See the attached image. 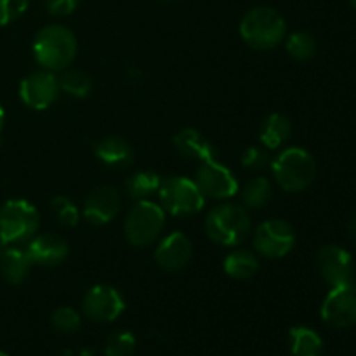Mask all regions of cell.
<instances>
[{
    "label": "cell",
    "mask_w": 356,
    "mask_h": 356,
    "mask_svg": "<svg viewBox=\"0 0 356 356\" xmlns=\"http://www.w3.org/2000/svg\"><path fill=\"white\" fill-rule=\"evenodd\" d=\"M162 177L153 170H138L125 181V191L136 202L148 200L152 195L159 193Z\"/></svg>",
    "instance_id": "22"
},
{
    "label": "cell",
    "mask_w": 356,
    "mask_h": 356,
    "mask_svg": "<svg viewBox=\"0 0 356 356\" xmlns=\"http://www.w3.org/2000/svg\"><path fill=\"white\" fill-rule=\"evenodd\" d=\"M31 266L33 264H31L26 250L21 247H7L0 256V273L7 284H23L30 275Z\"/></svg>",
    "instance_id": "19"
},
{
    "label": "cell",
    "mask_w": 356,
    "mask_h": 356,
    "mask_svg": "<svg viewBox=\"0 0 356 356\" xmlns=\"http://www.w3.org/2000/svg\"><path fill=\"white\" fill-rule=\"evenodd\" d=\"M28 9V0H0V26L19 19Z\"/></svg>",
    "instance_id": "31"
},
{
    "label": "cell",
    "mask_w": 356,
    "mask_h": 356,
    "mask_svg": "<svg viewBox=\"0 0 356 356\" xmlns=\"http://www.w3.org/2000/svg\"><path fill=\"white\" fill-rule=\"evenodd\" d=\"M351 6H353L355 9H356V0H351Z\"/></svg>",
    "instance_id": "37"
},
{
    "label": "cell",
    "mask_w": 356,
    "mask_h": 356,
    "mask_svg": "<svg viewBox=\"0 0 356 356\" xmlns=\"http://www.w3.org/2000/svg\"><path fill=\"white\" fill-rule=\"evenodd\" d=\"M160 2H167V3H170V2H177V0H160Z\"/></svg>",
    "instance_id": "36"
},
{
    "label": "cell",
    "mask_w": 356,
    "mask_h": 356,
    "mask_svg": "<svg viewBox=\"0 0 356 356\" xmlns=\"http://www.w3.org/2000/svg\"><path fill=\"white\" fill-rule=\"evenodd\" d=\"M0 356H9V355H6V353H3V351H0Z\"/></svg>",
    "instance_id": "38"
},
{
    "label": "cell",
    "mask_w": 356,
    "mask_h": 356,
    "mask_svg": "<svg viewBox=\"0 0 356 356\" xmlns=\"http://www.w3.org/2000/svg\"><path fill=\"white\" fill-rule=\"evenodd\" d=\"M316 264L323 280L330 287L353 282V257L339 245H323L316 254Z\"/></svg>",
    "instance_id": "13"
},
{
    "label": "cell",
    "mask_w": 356,
    "mask_h": 356,
    "mask_svg": "<svg viewBox=\"0 0 356 356\" xmlns=\"http://www.w3.org/2000/svg\"><path fill=\"white\" fill-rule=\"evenodd\" d=\"M160 207L177 218L195 216L204 209L205 197L197 183L183 176H172L162 181L159 190Z\"/></svg>",
    "instance_id": "6"
},
{
    "label": "cell",
    "mask_w": 356,
    "mask_h": 356,
    "mask_svg": "<svg viewBox=\"0 0 356 356\" xmlns=\"http://www.w3.org/2000/svg\"><path fill=\"white\" fill-rule=\"evenodd\" d=\"M205 233L218 245H240L250 233L249 212L242 205H218L205 218Z\"/></svg>",
    "instance_id": "3"
},
{
    "label": "cell",
    "mask_w": 356,
    "mask_h": 356,
    "mask_svg": "<svg viewBox=\"0 0 356 356\" xmlns=\"http://www.w3.org/2000/svg\"><path fill=\"white\" fill-rule=\"evenodd\" d=\"M259 259L254 252L245 249L233 250L225 259V271L235 280H249L259 271Z\"/></svg>",
    "instance_id": "21"
},
{
    "label": "cell",
    "mask_w": 356,
    "mask_h": 356,
    "mask_svg": "<svg viewBox=\"0 0 356 356\" xmlns=\"http://www.w3.org/2000/svg\"><path fill=\"white\" fill-rule=\"evenodd\" d=\"M287 33L282 14L271 7H254L240 21V37L249 47L257 51L275 49Z\"/></svg>",
    "instance_id": "2"
},
{
    "label": "cell",
    "mask_w": 356,
    "mask_h": 356,
    "mask_svg": "<svg viewBox=\"0 0 356 356\" xmlns=\"http://www.w3.org/2000/svg\"><path fill=\"white\" fill-rule=\"evenodd\" d=\"M51 323L58 332L61 334H75L82 325V318H80L79 312L70 306H61L56 309L51 316Z\"/></svg>",
    "instance_id": "28"
},
{
    "label": "cell",
    "mask_w": 356,
    "mask_h": 356,
    "mask_svg": "<svg viewBox=\"0 0 356 356\" xmlns=\"http://www.w3.org/2000/svg\"><path fill=\"white\" fill-rule=\"evenodd\" d=\"M193 256V243L184 233L174 232L159 243L155 250V261L163 271L176 273L186 268Z\"/></svg>",
    "instance_id": "15"
},
{
    "label": "cell",
    "mask_w": 356,
    "mask_h": 356,
    "mask_svg": "<svg viewBox=\"0 0 356 356\" xmlns=\"http://www.w3.org/2000/svg\"><path fill=\"white\" fill-rule=\"evenodd\" d=\"M174 146H176V149L184 159L197 160L200 163L209 162V160H216L214 146L197 129L188 127L177 132L176 138H174Z\"/></svg>",
    "instance_id": "17"
},
{
    "label": "cell",
    "mask_w": 356,
    "mask_h": 356,
    "mask_svg": "<svg viewBox=\"0 0 356 356\" xmlns=\"http://www.w3.org/2000/svg\"><path fill=\"white\" fill-rule=\"evenodd\" d=\"M292 134V125L285 115L271 113L261 125V143L266 149H277L289 141Z\"/></svg>",
    "instance_id": "20"
},
{
    "label": "cell",
    "mask_w": 356,
    "mask_h": 356,
    "mask_svg": "<svg viewBox=\"0 0 356 356\" xmlns=\"http://www.w3.org/2000/svg\"><path fill=\"white\" fill-rule=\"evenodd\" d=\"M273 197V188L266 177H252L242 188V200L247 209H263L270 204Z\"/></svg>",
    "instance_id": "25"
},
{
    "label": "cell",
    "mask_w": 356,
    "mask_h": 356,
    "mask_svg": "<svg viewBox=\"0 0 356 356\" xmlns=\"http://www.w3.org/2000/svg\"><path fill=\"white\" fill-rule=\"evenodd\" d=\"M120 212V193L111 186H97L83 202V218L94 226H104Z\"/></svg>",
    "instance_id": "14"
},
{
    "label": "cell",
    "mask_w": 356,
    "mask_h": 356,
    "mask_svg": "<svg viewBox=\"0 0 356 356\" xmlns=\"http://www.w3.org/2000/svg\"><path fill=\"white\" fill-rule=\"evenodd\" d=\"M83 315L97 323L115 322L124 313L125 302L120 292L111 285H94L82 302Z\"/></svg>",
    "instance_id": "10"
},
{
    "label": "cell",
    "mask_w": 356,
    "mask_h": 356,
    "mask_svg": "<svg viewBox=\"0 0 356 356\" xmlns=\"http://www.w3.org/2000/svg\"><path fill=\"white\" fill-rule=\"evenodd\" d=\"M79 3L80 0H45V7L52 16H68Z\"/></svg>",
    "instance_id": "32"
},
{
    "label": "cell",
    "mask_w": 356,
    "mask_h": 356,
    "mask_svg": "<svg viewBox=\"0 0 356 356\" xmlns=\"http://www.w3.org/2000/svg\"><path fill=\"white\" fill-rule=\"evenodd\" d=\"M287 52L298 61H308L316 52V40L308 31H296L287 38Z\"/></svg>",
    "instance_id": "26"
},
{
    "label": "cell",
    "mask_w": 356,
    "mask_h": 356,
    "mask_svg": "<svg viewBox=\"0 0 356 356\" xmlns=\"http://www.w3.org/2000/svg\"><path fill=\"white\" fill-rule=\"evenodd\" d=\"M242 165L245 169L252 170V172H263L268 167H271V156L266 148H259V146H250L243 152L242 155Z\"/></svg>",
    "instance_id": "30"
},
{
    "label": "cell",
    "mask_w": 356,
    "mask_h": 356,
    "mask_svg": "<svg viewBox=\"0 0 356 356\" xmlns=\"http://www.w3.org/2000/svg\"><path fill=\"white\" fill-rule=\"evenodd\" d=\"M136 350V337L127 330L113 332L106 341L104 355L106 356H131Z\"/></svg>",
    "instance_id": "29"
},
{
    "label": "cell",
    "mask_w": 356,
    "mask_h": 356,
    "mask_svg": "<svg viewBox=\"0 0 356 356\" xmlns=\"http://www.w3.org/2000/svg\"><path fill=\"white\" fill-rule=\"evenodd\" d=\"M195 183L205 198L214 200H226L235 197L238 191V183L232 170L216 160H209L198 167Z\"/></svg>",
    "instance_id": "11"
},
{
    "label": "cell",
    "mask_w": 356,
    "mask_h": 356,
    "mask_svg": "<svg viewBox=\"0 0 356 356\" xmlns=\"http://www.w3.org/2000/svg\"><path fill=\"white\" fill-rule=\"evenodd\" d=\"M94 153L104 165L111 169H125L134 160V152L125 139L117 136H108L94 146Z\"/></svg>",
    "instance_id": "18"
},
{
    "label": "cell",
    "mask_w": 356,
    "mask_h": 356,
    "mask_svg": "<svg viewBox=\"0 0 356 356\" xmlns=\"http://www.w3.org/2000/svg\"><path fill=\"white\" fill-rule=\"evenodd\" d=\"M7 247H9V245H7V243L3 242V238H2V236H0V256H2V254H3V250H6Z\"/></svg>",
    "instance_id": "35"
},
{
    "label": "cell",
    "mask_w": 356,
    "mask_h": 356,
    "mask_svg": "<svg viewBox=\"0 0 356 356\" xmlns=\"http://www.w3.org/2000/svg\"><path fill=\"white\" fill-rule=\"evenodd\" d=\"M51 212L54 214L56 221L66 228H73L79 222V207L68 197L58 195V197L52 198Z\"/></svg>",
    "instance_id": "27"
},
{
    "label": "cell",
    "mask_w": 356,
    "mask_h": 356,
    "mask_svg": "<svg viewBox=\"0 0 356 356\" xmlns=\"http://www.w3.org/2000/svg\"><path fill=\"white\" fill-rule=\"evenodd\" d=\"M38 225L40 216L30 202L14 198L0 207V236L7 245H19L31 240Z\"/></svg>",
    "instance_id": "5"
},
{
    "label": "cell",
    "mask_w": 356,
    "mask_h": 356,
    "mask_svg": "<svg viewBox=\"0 0 356 356\" xmlns=\"http://www.w3.org/2000/svg\"><path fill=\"white\" fill-rule=\"evenodd\" d=\"M3 124H6V111H3L2 104H0V134H2Z\"/></svg>",
    "instance_id": "34"
},
{
    "label": "cell",
    "mask_w": 356,
    "mask_h": 356,
    "mask_svg": "<svg viewBox=\"0 0 356 356\" xmlns=\"http://www.w3.org/2000/svg\"><path fill=\"white\" fill-rule=\"evenodd\" d=\"M296 245V232L284 219H268L254 232V247L268 259L285 257Z\"/></svg>",
    "instance_id": "8"
},
{
    "label": "cell",
    "mask_w": 356,
    "mask_h": 356,
    "mask_svg": "<svg viewBox=\"0 0 356 356\" xmlns=\"http://www.w3.org/2000/svg\"><path fill=\"white\" fill-rule=\"evenodd\" d=\"M35 61L49 72H63L76 56V38L63 24H47L33 40Z\"/></svg>",
    "instance_id": "1"
},
{
    "label": "cell",
    "mask_w": 356,
    "mask_h": 356,
    "mask_svg": "<svg viewBox=\"0 0 356 356\" xmlns=\"http://www.w3.org/2000/svg\"><path fill=\"white\" fill-rule=\"evenodd\" d=\"M348 233H350V238L356 242V216L353 219L350 221V225H348Z\"/></svg>",
    "instance_id": "33"
},
{
    "label": "cell",
    "mask_w": 356,
    "mask_h": 356,
    "mask_svg": "<svg viewBox=\"0 0 356 356\" xmlns=\"http://www.w3.org/2000/svg\"><path fill=\"white\" fill-rule=\"evenodd\" d=\"M322 320L332 329H348L356 323V285H337L322 305Z\"/></svg>",
    "instance_id": "9"
},
{
    "label": "cell",
    "mask_w": 356,
    "mask_h": 356,
    "mask_svg": "<svg viewBox=\"0 0 356 356\" xmlns=\"http://www.w3.org/2000/svg\"><path fill=\"white\" fill-rule=\"evenodd\" d=\"M165 226V211L149 200L136 202L125 218V238L134 247H146L155 242Z\"/></svg>",
    "instance_id": "7"
},
{
    "label": "cell",
    "mask_w": 356,
    "mask_h": 356,
    "mask_svg": "<svg viewBox=\"0 0 356 356\" xmlns=\"http://www.w3.org/2000/svg\"><path fill=\"white\" fill-rule=\"evenodd\" d=\"M271 170L278 186L291 193L306 190L316 176L315 159L302 148H285L271 160Z\"/></svg>",
    "instance_id": "4"
},
{
    "label": "cell",
    "mask_w": 356,
    "mask_h": 356,
    "mask_svg": "<svg viewBox=\"0 0 356 356\" xmlns=\"http://www.w3.org/2000/svg\"><path fill=\"white\" fill-rule=\"evenodd\" d=\"M59 82L54 72H37L23 79L19 86V97L31 110H47L56 99H58Z\"/></svg>",
    "instance_id": "12"
},
{
    "label": "cell",
    "mask_w": 356,
    "mask_h": 356,
    "mask_svg": "<svg viewBox=\"0 0 356 356\" xmlns=\"http://www.w3.org/2000/svg\"><path fill=\"white\" fill-rule=\"evenodd\" d=\"M291 351L294 356H320L323 341L308 327H294L291 329Z\"/></svg>",
    "instance_id": "23"
},
{
    "label": "cell",
    "mask_w": 356,
    "mask_h": 356,
    "mask_svg": "<svg viewBox=\"0 0 356 356\" xmlns=\"http://www.w3.org/2000/svg\"><path fill=\"white\" fill-rule=\"evenodd\" d=\"M58 82L59 89L63 92H66L72 97H76V99L87 97L90 94V90H92V79L86 72H82V70H63L61 75L58 76Z\"/></svg>",
    "instance_id": "24"
},
{
    "label": "cell",
    "mask_w": 356,
    "mask_h": 356,
    "mask_svg": "<svg viewBox=\"0 0 356 356\" xmlns=\"http://www.w3.org/2000/svg\"><path fill=\"white\" fill-rule=\"evenodd\" d=\"M24 250H26L31 264L52 268L58 266L66 259V256H68V242L63 236L54 235V233H42V235L28 240Z\"/></svg>",
    "instance_id": "16"
}]
</instances>
